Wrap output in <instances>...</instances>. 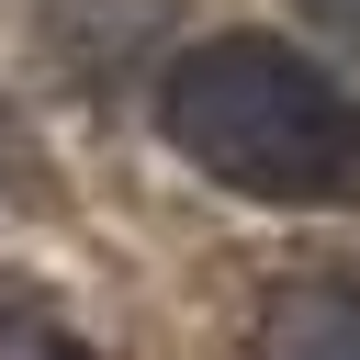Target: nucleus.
<instances>
[{
	"instance_id": "nucleus-4",
	"label": "nucleus",
	"mask_w": 360,
	"mask_h": 360,
	"mask_svg": "<svg viewBox=\"0 0 360 360\" xmlns=\"http://www.w3.org/2000/svg\"><path fill=\"white\" fill-rule=\"evenodd\" d=\"M292 11H304V22H315V34H338V45H349V56H360V0H292Z\"/></svg>"
},
{
	"instance_id": "nucleus-3",
	"label": "nucleus",
	"mask_w": 360,
	"mask_h": 360,
	"mask_svg": "<svg viewBox=\"0 0 360 360\" xmlns=\"http://www.w3.org/2000/svg\"><path fill=\"white\" fill-rule=\"evenodd\" d=\"M0 360H90L56 315H34V304H0Z\"/></svg>"
},
{
	"instance_id": "nucleus-1",
	"label": "nucleus",
	"mask_w": 360,
	"mask_h": 360,
	"mask_svg": "<svg viewBox=\"0 0 360 360\" xmlns=\"http://www.w3.org/2000/svg\"><path fill=\"white\" fill-rule=\"evenodd\" d=\"M158 124L202 180H225L248 202H349L360 191V101L281 34H202L191 56H169Z\"/></svg>"
},
{
	"instance_id": "nucleus-2",
	"label": "nucleus",
	"mask_w": 360,
	"mask_h": 360,
	"mask_svg": "<svg viewBox=\"0 0 360 360\" xmlns=\"http://www.w3.org/2000/svg\"><path fill=\"white\" fill-rule=\"evenodd\" d=\"M259 360H360V281L304 270L259 304Z\"/></svg>"
}]
</instances>
